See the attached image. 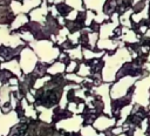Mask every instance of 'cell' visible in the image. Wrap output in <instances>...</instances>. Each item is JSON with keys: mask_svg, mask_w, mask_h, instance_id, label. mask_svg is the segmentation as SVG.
<instances>
[{"mask_svg": "<svg viewBox=\"0 0 150 136\" xmlns=\"http://www.w3.org/2000/svg\"><path fill=\"white\" fill-rule=\"evenodd\" d=\"M145 36H148V38H150V28L148 29V32L145 33Z\"/></svg>", "mask_w": 150, "mask_h": 136, "instance_id": "1", "label": "cell"}, {"mask_svg": "<svg viewBox=\"0 0 150 136\" xmlns=\"http://www.w3.org/2000/svg\"><path fill=\"white\" fill-rule=\"evenodd\" d=\"M132 1H134V5H135V4H137V2L141 1V0H132Z\"/></svg>", "mask_w": 150, "mask_h": 136, "instance_id": "2", "label": "cell"}]
</instances>
